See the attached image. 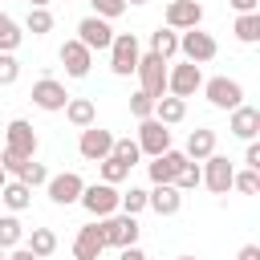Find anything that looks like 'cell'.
Listing matches in <instances>:
<instances>
[{
	"label": "cell",
	"instance_id": "15",
	"mask_svg": "<svg viewBox=\"0 0 260 260\" xmlns=\"http://www.w3.org/2000/svg\"><path fill=\"white\" fill-rule=\"evenodd\" d=\"M57 57H61V65H65V73L69 77H89V65H93V53L73 37V41H65L61 49H57Z\"/></svg>",
	"mask_w": 260,
	"mask_h": 260
},
{
	"label": "cell",
	"instance_id": "33",
	"mask_svg": "<svg viewBox=\"0 0 260 260\" xmlns=\"http://www.w3.org/2000/svg\"><path fill=\"white\" fill-rule=\"evenodd\" d=\"M199 183H203V171H199V162L187 158V162L179 167V175H175V187H179V191H195Z\"/></svg>",
	"mask_w": 260,
	"mask_h": 260
},
{
	"label": "cell",
	"instance_id": "49",
	"mask_svg": "<svg viewBox=\"0 0 260 260\" xmlns=\"http://www.w3.org/2000/svg\"><path fill=\"white\" fill-rule=\"evenodd\" d=\"M0 260H4V248H0Z\"/></svg>",
	"mask_w": 260,
	"mask_h": 260
},
{
	"label": "cell",
	"instance_id": "45",
	"mask_svg": "<svg viewBox=\"0 0 260 260\" xmlns=\"http://www.w3.org/2000/svg\"><path fill=\"white\" fill-rule=\"evenodd\" d=\"M28 4H32V8H49V0H28Z\"/></svg>",
	"mask_w": 260,
	"mask_h": 260
},
{
	"label": "cell",
	"instance_id": "40",
	"mask_svg": "<svg viewBox=\"0 0 260 260\" xmlns=\"http://www.w3.org/2000/svg\"><path fill=\"white\" fill-rule=\"evenodd\" d=\"M118 260H146V252L138 244H126V248H118Z\"/></svg>",
	"mask_w": 260,
	"mask_h": 260
},
{
	"label": "cell",
	"instance_id": "19",
	"mask_svg": "<svg viewBox=\"0 0 260 260\" xmlns=\"http://www.w3.org/2000/svg\"><path fill=\"white\" fill-rule=\"evenodd\" d=\"M228 130H232L236 138L252 142V138L260 134V110H256V106H244V102H240V106L232 110V118H228Z\"/></svg>",
	"mask_w": 260,
	"mask_h": 260
},
{
	"label": "cell",
	"instance_id": "38",
	"mask_svg": "<svg viewBox=\"0 0 260 260\" xmlns=\"http://www.w3.org/2000/svg\"><path fill=\"white\" fill-rule=\"evenodd\" d=\"M130 114H134L138 122H142V118H150V114H154V98H146L142 89H138V93H130Z\"/></svg>",
	"mask_w": 260,
	"mask_h": 260
},
{
	"label": "cell",
	"instance_id": "43",
	"mask_svg": "<svg viewBox=\"0 0 260 260\" xmlns=\"http://www.w3.org/2000/svg\"><path fill=\"white\" fill-rule=\"evenodd\" d=\"M228 4H232L236 12H256V4H260V0H228Z\"/></svg>",
	"mask_w": 260,
	"mask_h": 260
},
{
	"label": "cell",
	"instance_id": "18",
	"mask_svg": "<svg viewBox=\"0 0 260 260\" xmlns=\"http://www.w3.org/2000/svg\"><path fill=\"white\" fill-rule=\"evenodd\" d=\"M146 207L154 215H179L183 207V191L175 183H154V191H146Z\"/></svg>",
	"mask_w": 260,
	"mask_h": 260
},
{
	"label": "cell",
	"instance_id": "21",
	"mask_svg": "<svg viewBox=\"0 0 260 260\" xmlns=\"http://www.w3.org/2000/svg\"><path fill=\"white\" fill-rule=\"evenodd\" d=\"M65 118H69V126L85 130V126L98 122V106H93L89 98H69V102H65Z\"/></svg>",
	"mask_w": 260,
	"mask_h": 260
},
{
	"label": "cell",
	"instance_id": "23",
	"mask_svg": "<svg viewBox=\"0 0 260 260\" xmlns=\"http://www.w3.org/2000/svg\"><path fill=\"white\" fill-rule=\"evenodd\" d=\"M150 118H158L162 126H175V122H183V118H187V102H183V98L162 93V98L154 102V114H150Z\"/></svg>",
	"mask_w": 260,
	"mask_h": 260
},
{
	"label": "cell",
	"instance_id": "28",
	"mask_svg": "<svg viewBox=\"0 0 260 260\" xmlns=\"http://www.w3.org/2000/svg\"><path fill=\"white\" fill-rule=\"evenodd\" d=\"M16 179H20L24 187H45V183H49V171H45V162H37V158H24V162L16 167Z\"/></svg>",
	"mask_w": 260,
	"mask_h": 260
},
{
	"label": "cell",
	"instance_id": "39",
	"mask_svg": "<svg viewBox=\"0 0 260 260\" xmlns=\"http://www.w3.org/2000/svg\"><path fill=\"white\" fill-rule=\"evenodd\" d=\"M20 77V61L12 53H0V85H12Z\"/></svg>",
	"mask_w": 260,
	"mask_h": 260
},
{
	"label": "cell",
	"instance_id": "44",
	"mask_svg": "<svg viewBox=\"0 0 260 260\" xmlns=\"http://www.w3.org/2000/svg\"><path fill=\"white\" fill-rule=\"evenodd\" d=\"M4 260H37V256H32V252H28V248H16V252H12V248H8V252H4Z\"/></svg>",
	"mask_w": 260,
	"mask_h": 260
},
{
	"label": "cell",
	"instance_id": "35",
	"mask_svg": "<svg viewBox=\"0 0 260 260\" xmlns=\"http://www.w3.org/2000/svg\"><path fill=\"white\" fill-rule=\"evenodd\" d=\"M114 158H122L126 167H134L138 158H142V150H138V142L134 138H114V150H110Z\"/></svg>",
	"mask_w": 260,
	"mask_h": 260
},
{
	"label": "cell",
	"instance_id": "3",
	"mask_svg": "<svg viewBox=\"0 0 260 260\" xmlns=\"http://www.w3.org/2000/svg\"><path fill=\"white\" fill-rule=\"evenodd\" d=\"M179 53H183L187 61H195V65H207V61L219 53V45H215V37L203 32V28H183V32H179Z\"/></svg>",
	"mask_w": 260,
	"mask_h": 260
},
{
	"label": "cell",
	"instance_id": "9",
	"mask_svg": "<svg viewBox=\"0 0 260 260\" xmlns=\"http://www.w3.org/2000/svg\"><path fill=\"white\" fill-rule=\"evenodd\" d=\"M134 142H138V150H142V154H150V158H154V154L171 150V130H167L158 118H142V122H138V138H134Z\"/></svg>",
	"mask_w": 260,
	"mask_h": 260
},
{
	"label": "cell",
	"instance_id": "31",
	"mask_svg": "<svg viewBox=\"0 0 260 260\" xmlns=\"http://www.w3.org/2000/svg\"><path fill=\"white\" fill-rule=\"evenodd\" d=\"M24 28H28L32 37H45V32H53V12H49V8H28V16H24Z\"/></svg>",
	"mask_w": 260,
	"mask_h": 260
},
{
	"label": "cell",
	"instance_id": "41",
	"mask_svg": "<svg viewBox=\"0 0 260 260\" xmlns=\"http://www.w3.org/2000/svg\"><path fill=\"white\" fill-rule=\"evenodd\" d=\"M244 162H248L252 171H260V146H256V142H248V150H244Z\"/></svg>",
	"mask_w": 260,
	"mask_h": 260
},
{
	"label": "cell",
	"instance_id": "47",
	"mask_svg": "<svg viewBox=\"0 0 260 260\" xmlns=\"http://www.w3.org/2000/svg\"><path fill=\"white\" fill-rule=\"evenodd\" d=\"M175 260H195V256H175Z\"/></svg>",
	"mask_w": 260,
	"mask_h": 260
},
{
	"label": "cell",
	"instance_id": "26",
	"mask_svg": "<svg viewBox=\"0 0 260 260\" xmlns=\"http://www.w3.org/2000/svg\"><path fill=\"white\" fill-rule=\"evenodd\" d=\"M150 53H158L162 61H171V57L179 53V32H175V28H167V24H162V28H154V32H150Z\"/></svg>",
	"mask_w": 260,
	"mask_h": 260
},
{
	"label": "cell",
	"instance_id": "29",
	"mask_svg": "<svg viewBox=\"0 0 260 260\" xmlns=\"http://www.w3.org/2000/svg\"><path fill=\"white\" fill-rule=\"evenodd\" d=\"M20 24L8 16V12H0V53H16V45H20Z\"/></svg>",
	"mask_w": 260,
	"mask_h": 260
},
{
	"label": "cell",
	"instance_id": "42",
	"mask_svg": "<svg viewBox=\"0 0 260 260\" xmlns=\"http://www.w3.org/2000/svg\"><path fill=\"white\" fill-rule=\"evenodd\" d=\"M236 260H260V248H256V244H244V248H240V256H236Z\"/></svg>",
	"mask_w": 260,
	"mask_h": 260
},
{
	"label": "cell",
	"instance_id": "30",
	"mask_svg": "<svg viewBox=\"0 0 260 260\" xmlns=\"http://www.w3.org/2000/svg\"><path fill=\"white\" fill-rule=\"evenodd\" d=\"M24 240V228H20V219L16 215H0V248L8 252V248H16Z\"/></svg>",
	"mask_w": 260,
	"mask_h": 260
},
{
	"label": "cell",
	"instance_id": "48",
	"mask_svg": "<svg viewBox=\"0 0 260 260\" xmlns=\"http://www.w3.org/2000/svg\"><path fill=\"white\" fill-rule=\"evenodd\" d=\"M126 4H146V0H126Z\"/></svg>",
	"mask_w": 260,
	"mask_h": 260
},
{
	"label": "cell",
	"instance_id": "32",
	"mask_svg": "<svg viewBox=\"0 0 260 260\" xmlns=\"http://www.w3.org/2000/svg\"><path fill=\"white\" fill-rule=\"evenodd\" d=\"M98 167H102V183H114V187H118L122 179H130V167H126L122 158H114V154H106Z\"/></svg>",
	"mask_w": 260,
	"mask_h": 260
},
{
	"label": "cell",
	"instance_id": "12",
	"mask_svg": "<svg viewBox=\"0 0 260 260\" xmlns=\"http://www.w3.org/2000/svg\"><path fill=\"white\" fill-rule=\"evenodd\" d=\"M199 171H203L207 191H215V195H228V191H232V175H236V167H232L223 154H207Z\"/></svg>",
	"mask_w": 260,
	"mask_h": 260
},
{
	"label": "cell",
	"instance_id": "16",
	"mask_svg": "<svg viewBox=\"0 0 260 260\" xmlns=\"http://www.w3.org/2000/svg\"><path fill=\"white\" fill-rule=\"evenodd\" d=\"M102 252H106L102 219H98V223H85V228H77V236H73V256H77V260H98Z\"/></svg>",
	"mask_w": 260,
	"mask_h": 260
},
{
	"label": "cell",
	"instance_id": "7",
	"mask_svg": "<svg viewBox=\"0 0 260 260\" xmlns=\"http://www.w3.org/2000/svg\"><path fill=\"white\" fill-rule=\"evenodd\" d=\"M199 89L207 93V102H211L215 110H236V106L244 102V85H240L236 77H211V81H203Z\"/></svg>",
	"mask_w": 260,
	"mask_h": 260
},
{
	"label": "cell",
	"instance_id": "36",
	"mask_svg": "<svg viewBox=\"0 0 260 260\" xmlns=\"http://www.w3.org/2000/svg\"><path fill=\"white\" fill-rule=\"evenodd\" d=\"M232 187L244 191V195H256V191H260V171H252V167H248V171H236V175H232Z\"/></svg>",
	"mask_w": 260,
	"mask_h": 260
},
{
	"label": "cell",
	"instance_id": "11",
	"mask_svg": "<svg viewBox=\"0 0 260 260\" xmlns=\"http://www.w3.org/2000/svg\"><path fill=\"white\" fill-rule=\"evenodd\" d=\"M49 199L57 203V207H69V203H77L81 199V187H85V179L77 175V171H61V175H49Z\"/></svg>",
	"mask_w": 260,
	"mask_h": 260
},
{
	"label": "cell",
	"instance_id": "25",
	"mask_svg": "<svg viewBox=\"0 0 260 260\" xmlns=\"http://www.w3.org/2000/svg\"><path fill=\"white\" fill-rule=\"evenodd\" d=\"M232 32H236L240 45H256L260 41V12H240L236 24H232Z\"/></svg>",
	"mask_w": 260,
	"mask_h": 260
},
{
	"label": "cell",
	"instance_id": "34",
	"mask_svg": "<svg viewBox=\"0 0 260 260\" xmlns=\"http://www.w3.org/2000/svg\"><path fill=\"white\" fill-rule=\"evenodd\" d=\"M142 207H146V191H142V187H130V191H122V195H118V211L138 215Z\"/></svg>",
	"mask_w": 260,
	"mask_h": 260
},
{
	"label": "cell",
	"instance_id": "2",
	"mask_svg": "<svg viewBox=\"0 0 260 260\" xmlns=\"http://www.w3.org/2000/svg\"><path fill=\"white\" fill-rule=\"evenodd\" d=\"M138 85H142V93L146 98H162L167 93V61L158 57V53H146V57H138Z\"/></svg>",
	"mask_w": 260,
	"mask_h": 260
},
{
	"label": "cell",
	"instance_id": "14",
	"mask_svg": "<svg viewBox=\"0 0 260 260\" xmlns=\"http://www.w3.org/2000/svg\"><path fill=\"white\" fill-rule=\"evenodd\" d=\"M203 20V4L199 0H171L167 4V28L183 32V28H199Z\"/></svg>",
	"mask_w": 260,
	"mask_h": 260
},
{
	"label": "cell",
	"instance_id": "10",
	"mask_svg": "<svg viewBox=\"0 0 260 260\" xmlns=\"http://www.w3.org/2000/svg\"><path fill=\"white\" fill-rule=\"evenodd\" d=\"M110 150H114V134H110V130H102L98 122L81 130V142H77V154H81L85 162H102V158H106Z\"/></svg>",
	"mask_w": 260,
	"mask_h": 260
},
{
	"label": "cell",
	"instance_id": "20",
	"mask_svg": "<svg viewBox=\"0 0 260 260\" xmlns=\"http://www.w3.org/2000/svg\"><path fill=\"white\" fill-rule=\"evenodd\" d=\"M183 162H187V154H183V150H175V146H171V150H162V154H154V158H150V167H146V171H150V183H175V175H179V167H183Z\"/></svg>",
	"mask_w": 260,
	"mask_h": 260
},
{
	"label": "cell",
	"instance_id": "5",
	"mask_svg": "<svg viewBox=\"0 0 260 260\" xmlns=\"http://www.w3.org/2000/svg\"><path fill=\"white\" fill-rule=\"evenodd\" d=\"M138 219L126 215V211H114L102 219V236H106V248H126V244H138Z\"/></svg>",
	"mask_w": 260,
	"mask_h": 260
},
{
	"label": "cell",
	"instance_id": "27",
	"mask_svg": "<svg viewBox=\"0 0 260 260\" xmlns=\"http://www.w3.org/2000/svg\"><path fill=\"white\" fill-rule=\"evenodd\" d=\"M37 260H45V256H53L57 252V236H53V228H32V236H28V244H24Z\"/></svg>",
	"mask_w": 260,
	"mask_h": 260
},
{
	"label": "cell",
	"instance_id": "6",
	"mask_svg": "<svg viewBox=\"0 0 260 260\" xmlns=\"http://www.w3.org/2000/svg\"><path fill=\"white\" fill-rule=\"evenodd\" d=\"M199 85H203V69H199L195 61H183V65L167 69V93H171V98H183V102H187Z\"/></svg>",
	"mask_w": 260,
	"mask_h": 260
},
{
	"label": "cell",
	"instance_id": "1",
	"mask_svg": "<svg viewBox=\"0 0 260 260\" xmlns=\"http://www.w3.org/2000/svg\"><path fill=\"white\" fill-rule=\"evenodd\" d=\"M138 57H142L138 37H134V32H114V41H110V69H114L118 77H130V73L138 69Z\"/></svg>",
	"mask_w": 260,
	"mask_h": 260
},
{
	"label": "cell",
	"instance_id": "4",
	"mask_svg": "<svg viewBox=\"0 0 260 260\" xmlns=\"http://www.w3.org/2000/svg\"><path fill=\"white\" fill-rule=\"evenodd\" d=\"M89 215H98V219H106V215H114L118 211V187L114 183H89V187H81V199H77Z\"/></svg>",
	"mask_w": 260,
	"mask_h": 260
},
{
	"label": "cell",
	"instance_id": "13",
	"mask_svg": "<svg viewBox=\"0 0 260 260\" xmlns=\"http://www.w3.org/2000/svg\"><path fill=\"white\" fill-rule=\"evenodd\" d=\"M32 106L37 110H49V114H57V110H65V102H69V93H65V85L57 81V77H41L37 85H32Z\"/></svg>",
	"mask_w": 260,
	"mask_h": 260
},
{
	"label": "cell",
	"instance_id": "22",
	"mask_svg": "<svg viewBox=\"0 0 260 260\" xmlns=\"http://www.w3.org/2000/svg\"><path fill=\"white\" fill-rule=\"evenodd\" d=\"M191 162H203L207 154H215V130H207V126H199V130H191V138H187V150H183Z\"/></svg>",
	"mask_w": 260,
	"mask_h": 260
},
{
	"label": "cell",
	"instance_id": "46",
	"mask_svg": "<svg viewBox=\"0 0 260 260\" xmlns=\"http://www.w3.org/2000/svg\"><path fill=\"white\" fill-rule=\"evenodd\" d=\"M4 183H8V175H4V167H0V187H4Z\"/></svg>",
	"mask_w": 260,
	"mask_h": 260
},
{
	"label": "cell",
	"instance_id": "17",
	"mask_svg": "<svg viewBox=\"0 0 260 260\" xmlns=\"http://www.w3.org/2000/svg\"><path fill=\"white\" fill-rule=\"evenodd\" d=\"M77 41L93 53V49H110V41H114V28H110V20H102V16H85L81 24H77Z\"/></svg>",
	"mask_w": 260,
	"mask_h": 260
},
{
	"label": "cell",
	"instance_id": "24",
	"mask_svg": "<svg viewBox=\"0 0 260 260\" xmlns=\"http://www.w3.org/2000/svg\"><path fill=\"white\" fill-rule=\"evenodd\" d=\"M0 203H4L8 211H24V207L32 203V187H24L20 179H12V183L0 187Z\"/></svg>",
	"mask_w": 260,
	"mask_h": 260
},
{
	"label": "cell",
	"instance_id": "37",
	"mask_svg": "<svg viewBox=\"0 0 260 260\" xmlns=\"http://www.w3.org/2000/svg\"><path fill=\"white\" fill-rule=\"evenodd\" d=\"M93 4V16H102V20H114V16H122L130 4L126 0H89Z\"/></svg>",
	"mask_w": 260,
	"mask_h": 260
},
{
	"label": "cell",
	"instance_id": "8",
	"mask_svg": "<svg viewBox=\"0 0 260 260\" xmlns=\"http://www.w3.org/2000/svg\"><path fill=\"white\" fill-rule=\"evenodd\" d=\"M37 130H32V122H24V118H12L8 122V130H4V150H12V154H20V158H37Z\"/></svg>",
	"mask_w": 260,
	"mask_h": 260
}]
</instances>
